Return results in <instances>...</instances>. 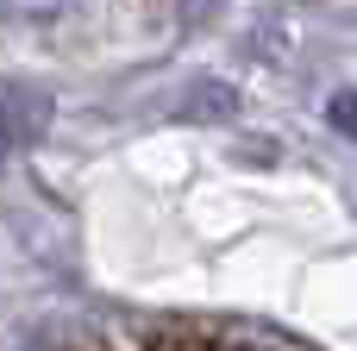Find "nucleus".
<instances>
[{"mask_svg": "<svg viewBox=\"0 0 357 351\" xmlns=\"http://www.w3.org/2000/svg\"><path fill=\"white\" fill-rule=\"evenodd\" d=\"M6 151H13V113H6V94H0V163H6Z\"/></svg>", "mask_w": 357, "mask_h": 351, "instance_id": "nucleus-3", "label": "nucleus"}, {"mask_svg": "<svg viewBox=\"0 0 357 351\" xmlns=\"http://www.w3.org/2000/svg\"><path fill=\"white\" fill-rule=\"evenodd\" d=\"M0 13L19 19V25H50V19L69 13V0H0Z\"/></svg>", "mask_w": 357, "mask_h": 351, "instance_id": "nucleus-1", "label": "nucleus"}, {"mask_svg": "<svg viewBox=\"0 0 357 351\" xmlns=\"http://www.w3.org/2000/svg\"><path fill=\"white\" fill-rule=\"evenodd\" d=\"M333 126H339V132H351V138H357V88H345V94L333 100Z\"/></svg>", "mask_w": 357, "mask_h": 351, "instance_id": "nucleus-2", "label": "nucleus"}]
</instances>
